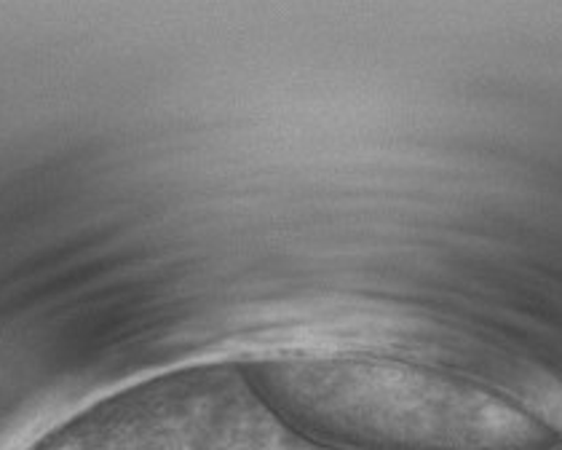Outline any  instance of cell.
I'll return each mask as SVG.
<instances>
[{
    "label": "cell",
    "instance_id": "obj_1",
    "mask_svg": "<svg viewBox=\"0 0 562 450\" xmlns=\"http://www.w3.org/2000/svg\"><path fill=\"white\" fill-rule=\"evenodd\" d=\"M247 386L284 427L338 450H541L509 405L437 373L362 357L255 362Z\"/></svg>",
    "mask_w": 562,
    "mask_h": 450
}]
</instances>
